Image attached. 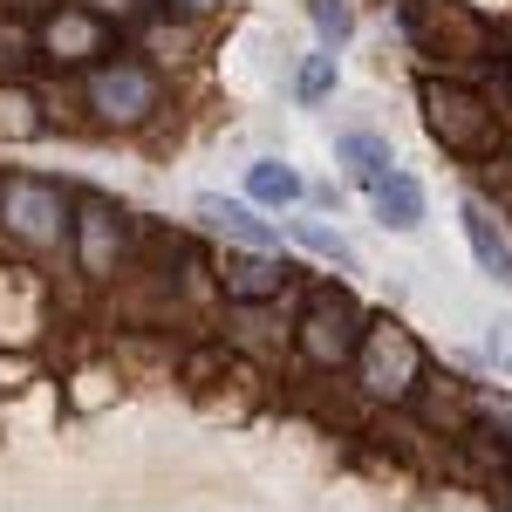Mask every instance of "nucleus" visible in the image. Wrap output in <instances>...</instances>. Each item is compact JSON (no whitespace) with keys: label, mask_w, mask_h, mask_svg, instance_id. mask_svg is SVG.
Listing matches in <instances>:
<instances>
[{"label":"nucleus","mask_w":512,"mask_h":512,"mask_svg":"<svg viewBox=\"0 0 512 512\" xmlns=\"http://www.w3.org/2000/svg\"><path fill=\"white\" fill-rule=\"evenodd\" d=\"M123 205L103 192H76V226H69V260L82 280H110L123 260Z\"/></svg>","instance_id":"nucleus-6"},{"label":"nucleus","mask_w":512,"mask_h":512,"mask_svg":"<svg viewBox=\"0 0 512 512\" xmlns=\"http://www.w3.org/2000/svg\"><path fill=\"white\" fill-rule=\"evenodd\" d=\"M335 82H342L335 48H315V55L294 69V103H301V110H315V103H328V96H335Z\"/></svg>","instance_id":"nucleus-16"},{"label":"nucleus","mask_w":512,"mask_h":512,"mask_svg":"<svg viewBox=\"0 0 512 512\" xmlns=\"http://www.w3.org/2000/svg\"><path fill=\"white\" fill-rule=\"evenodd\" d=\"M335 164H342V178L362 185V192H376L383 178L396 171V151L383 130H335Z\"/></svg>","instance_id":"nucleus-13"},{"label":"nucleus","mask_w":512,"mask_h":512,"mask_svg":"<svg viewBox=\"0 0 512 512\" xmlns=\"http://www.w3.org/2000/svg\"><path fill=\"white\" fill-rule=\"evenodd\" d=\"M485 355H492V369H499V376H512V315L492 321V335H485Z\"/></svg>","instance_id":"nucleus-19"},{"label":"nucleus","mask_w":512,"mask_h":512,"mask_svg":"<svg viewBox=\"0 0 512 512\" xmlns=\"http://www.w3.org/2000/svg\"><path fill=\"white\" fill-rule=\"evenodd\" d=\"M41 130H48V117H35V96H28L21 82H7V89H0V137L28 144V137H41Z\"/></svg>","instance_id":"nucleus-17"},{"label":"nucleus","mask_w":512,"mask_h":512,"mask_svg":"<svg viewBox=\"0 0 512 512\" xmlns=\"http://www.w3.org/2000/svg\"><path fill=\"white\" fill-rule=\"evenodd\" d=\"M458 226H465V246H472L478 274L499 280V287H512V233H506V219H499L478 192H465L458 198Z\"/></svg>","instance_id":"nucleus-10"},{"label":"nucleus","mask_w":512,"mask_h":512,"mask_svg":"<svg viewBox=\"0 0 512 512\" xmlns=\"http://www.w3.org/2000/svg\"><path fill=\"white\" fill-rule=\"evenodd\" d=\"M308 21H315L321 48H349V35H355V7L349 0H308Z\"/></svg>","instance_id":"nucleus-18"},{"label":"nucleus","mask_w":512,"mask_h":512,"mask_svg":"<svg viewBox=\"0 0 512 512\" xmlns=\"http://www.w3.org/2000/svg\"><path fill=\"white\" fill-rule=\"evenodd\" d=\"M246 198L287 212V205H301V198H308V185H301V171H294L287 158H253V164H246Z\"/></svg>","instance_id":"nucleus-15"},{"label":"nucleus","mask_w":512,"mask_h":512,"mask_svg":"<svg viewBox=\"0 0 512 512\" xmlns=\"http://www.w3.org/2000/svg\"><path fill=\"white\" fill-rule=\"evenodd\" d=\"M185 7H192V14H198V7H219V0H185Z\"/></svg>","instance_id":"nucleus-20"},{"label":"nucleus","mask_w":512,"mask_h":512,"mask_svg":"<svg viewBox=\"0 0 512 512\" xmlns=\"http://www.w3.org/2000/svg\"><path fill=\"white\" fill-rule=\"evenodd\" d=\"M369 212H376V226H383V233H417V226H424V212H431V192H424V178H417V171H403V164H396L390 178L369 192Z\"/></svg>","instance_id":"nucleus-12"},{"label":"nucleus","mask_w":512,"mask_h":512,"mask_svg":"<svg viewBox=\"0 0 512 512\" xmlns=\"http://www.w3.org/2000/svg\"><path fill=\"white\" fill-rule=\"evenodd\" d=\"M219 294L233 301V308H267V301H280L294 280H301V267L287 260V253H260V246H226L219 253Z\"/></svg>","instance_id":"nucleus-7"},{"label":"nucleus","mask_w":512,"mask_h":512,"mask_svg":"<svg viewBox=\"0 0 512 512\" xmlns=\"http://www.w3.org/2000/svg\"><path fill=\"white\" fill-rule=\"evenodd\" d=\"M0 226L21 246H69V226H76V198H62V185L48 178H28V171H7L0 178Z\"/></svg>","instance_id":"nucleus-5"},{"label":"nucleus","mask_w":512,"mask_h":512,"mask_svg":"<svg viewBox=\"0 0 512 512\" xmlns=\"http://www.w3.org/2000/svg\"><path fill=\"white\" fill-rule=\"evenodd\" d=\"M35 55L62 62V69H82L96 55H110V14H96V7H55V14H41Z\"/></svg>","instance_id":"nucleus-8"},{"label":"nucleus","mask_w":512,"mask_h":512,"mask_svg":"<svg viewBox=\"0 0 512 512\" xmlns=\"http://www.w3.org/2000/svg\"><path fill=\"white\" fill-rule=\"evenodd\" d=\"M355 383L376 403H417V390L431 383V355L403 321H369V335L355 349Z\"/></svg>","instance_id":"nucleus-3"},{"label":"nucleus","mask_w":512,"mask_h":512,"mask_svg":"<svg viewBox=\"0 0 512 512\" xmlns=\"http://www.w3.org/2000/svg\"><path fill=\"white\" fill-rule=\"evenodd\" d=\"M424 123L444 144V158H458V164L499 158V110L472 82H424Z\"/></svg>","instance_id":"nucleus-2"},{"label":"nucleus","mask_w":512,"mask_h":512,"mask_svg":"<svg viewBox=\"0 0 512 512\" xmlns=\"http://www.w3.org/2000/svg\"><path fill=\"white\" fill-rule=\"evenodd\" d=\"M192 212L205 219V233H219L226 246H260V253H280V226L260 219L253 198H226V192H198Z\"/></svg>","instance_id":"nucleus-9"},{"label":"nucleus","mask_w":512,"mask_h":512,"mask_svg":"<svg viewBox=\"0 0 512 512\" xmlns=\"http://www.w3.org/2000/svg\"><path fill=\"white\" fill-rule=\"evenodd\" d=\"M0 315L14 321L7 328L14 349H35V335L48 328V287L35 267H0Z\"/></svg>","instance_id":"nucleus-11"},{"label":"nucleus","mask_w":512,"mask_h":512,"mask_svg":"<svg viewBox=\"0 0 512 512\" xmlns=\"http://www.w3.org/2000/svg\"><path fill=\"white\" fill-rule=\"evenodd\" d=\"M287 239L308 253V260H321V267H335L342 280L362 274V253H355V239L342 233V226H328V219H308V212H294L287 219Z\"/></svg>","instance_id":"nucleus-14"},{"label":"nucleus","mask_w":512,"mask_h":512,"mask_svg":"<svg viewBox=\"0 0 512 512\" xmlns=\"http://www.w3.org/2000/svg\"><path fill=\"white\" fill-rule=\"evenodd\" d=\"M362 335H369V315H362L355 287L342 274L315 280V287H308V308H301V321H294L301 362H308V369H342V362H355Z\"/></svg>","instance_id":"nucleus-1"},{"label":"nucleus","mask_w":512,"mask_h":512,"mask_svg":"<svg viewBox=\"0 0 512 512\" xmlns=\"http://www.w3.org/2000/svg\"><path fill=\"white\" fill-rule=\"evenodd\" d=\"M158 103H164V82L137 55H110V62H96L82 76V110L103 130H144V123L158 117Z\"/></svg>","instance_id":"nucleus-4"}]
</instances>
